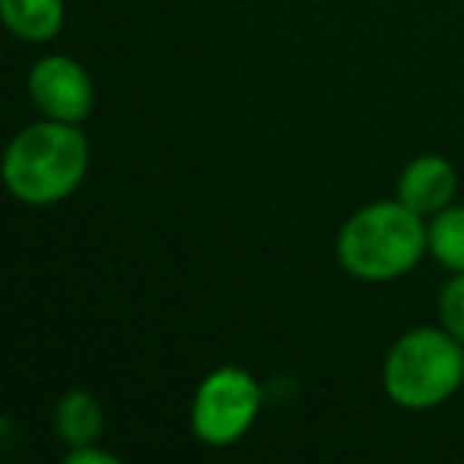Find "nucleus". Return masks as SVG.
Returning <instances> with one entry per match:
<instances>
[{
  "label": "nucleus",
  "instance_id": "nucleus-1",
  "mask_svg": "<svg viewBox=\"0 0 464 464\" xmlns=\"http://www.w3.org/2000/svg\"><path fill=\"white\" fill-rule=\"evenodd\" d=\"M92 150L80 124L39 121L14 134L4 153V185L26 207H52L77 194L90 172Z\"/></svg>",
  "mask_w": 464,
  "mask_h": 464
},
{
  "label": "nucleus",
  "instance_id": "nucleus-4",
  "mask_svg": "<svg viewBox=\"0 0 464 464\" xmlns=\"http://www.w3.org/2000/svg\"><path fill=\"white\" fill-rule=\"evenodd\" d=\"M265 404V388L248 369L219 366L200 379L191 398L188 423L200 445L229 449L255 426Z\"/></svg>",
  "mask_w": 464,
  "mask_h": 464
},
{
  "label": "nucleus",
  "instance_id": "nucleus-6",
  "mask_svg": "<svg viewBox=\"0 0 464 464\" xmlns=\"http://www.w3.org/2000/svg\"><path fill=\"white\" fill-rule=\"evenodd\" d=\"M394 198L430 219L458 198V169L442 153H420L401 169Z\"/></svg>",
  "mask_w": 464,
  "mask_h": 464
},
{
  "label": "nucleus",
  "instance_id": "nucleus-2",
  "mask_svg": "<svg viewBox=\"0 0 464 464\" xmlns=\"http://www.w3.org/2000/svg\"><path fill=\"white\" fill-rule=\"evenodd\" d=\"M337 261L362 284H388L411 274L430 255L426 217L404 200H372L350 213L337 232Z\"/></svg>",
  "mask_w": 464,
  "mask_h": 464
},
{
  "label": "nucleus",
  "instance_id": "nucleus-7",
  "mask_svg": "<svg viewBox=\"0 0 464 464\" xmlns=\"http://www.w3.org/2000/svg\"><path fill=\"white\" fill-rule=\"evenodd\" d=\"M0 20L7 33L29 45H48L67 20L64 0H0Z\"/></svg>",
  "mask_w": 464,
  "mask_h": 464
},
{
  "label": "nucleus",
  "instance_id": "nucleus-11",
  "mask_svg": "<svg viewBox=\"0 0 464 464\" xmlns=\"http://www.w3.org/2000/svg\"><path fill=\"white\" fill-rule=\"evenodd\" d=\"M64 464H118V455L102 449L99 442H90V445H77V449H67Z\"/></svg>",
  "mask_w": 464,
  "mask_h": 464
},
{
  "label": "nucleus",
  "instance_id": "nucleus-8",
  "mask_svg": "<svg viewBox=\"0 0 464 464\" xmlns=\"http://www.w3.org/2000/svg\"><path fill=\"white\" fill-rule=\"evenodd\" d=\"M105 430V407L86 388H71L54 407V432L67 449L99 442Z\"/></svg>",
  "mask_w": 464,
  "mask_h": 464
},
{
  "label": "nucleus",
  "instance_id": "nucleus-10",
  "mask_svg": "<svg viewBox=\"0 0 464 464\" xmlns=\"http://www.w3.org/2000/svg\"><path fill=\"white\" fill-rule=\"evenodd\" d=\"M439 324L464 343V274H451L439 290Z\"/></svg>",
  "mask_w": 464,
  "mask_h": 464
},
{
  "label": "nucleus",
  "instance_id": "nucleus-3",
  "mask_svg": "<svg viewBox=\"0 0 464 464\" xmlns=\"http://www.w3.org/2000/svg\"><path fill=\"white\" fill-rule=\"evenodd\" d=\"M382 388L404 411H432L464 392V343L439 324L411 328L382 362Z\"/></svg>",
  "mask_w": 464,
  "mask_h": 464
},
{
  "label": "nucleus",
  "instance_id": "nucleus-5",
  "mask_svg": "<svg viewBox=\"0 0 464 464\" xmlns=\"http://www.w3.org/2000/svg\"><path fill=\"white\" fill-rule=\"evenodd\" d=\"M26 90L42 118L83 124L96 109V83L71 54H45L29 67Z\"/></svg>",
  "mask_w": 464,
  "mask_h": 464
},
{
  "label": "nucleus",
  "instance_id": "nucleus-9",
  "mask_svg": "<svg viewBox=\"0 0 464 464\" xmlns=\"http://www.w3.org/2000/svg\"><path fill=\"white\" fill-rule=\"evenodd\" d=\"M430 258L449 274H464V204H449L426 219Z\"/></svg>",
  "mask_w": 464,
  "mask_h": 464
}]
</instances>
